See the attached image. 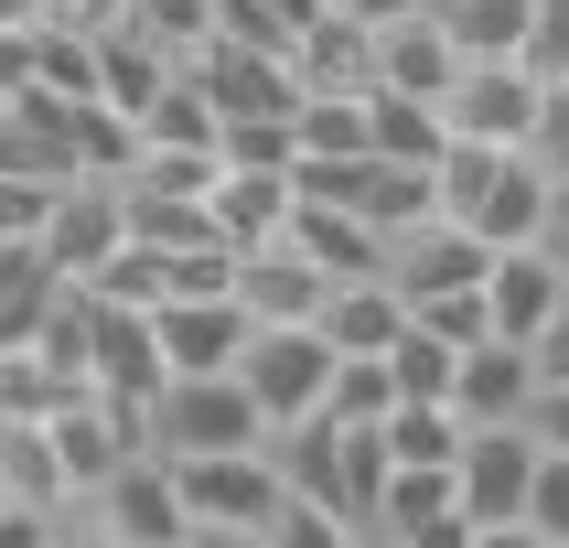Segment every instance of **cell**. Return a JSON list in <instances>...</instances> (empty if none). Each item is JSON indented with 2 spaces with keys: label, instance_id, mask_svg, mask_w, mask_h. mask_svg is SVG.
<instances>
[{
  "label": "cell",
  "instance_id": "obj_1",
  "mask_svg": "<svg viewBox=\"0 0 569 548\" xmlns=\"http://www.w3.org/2000/svg\"><path fill=\"white\" fill-rule=\"evenodd\" d=\"M172 495L193 516V548H280V527H290V484H280V462L258 441L183 451L172 462Z\"/></svg>",
  "mask_w": 569,
  "mask_h": 548
},
{
  "label": "cell",
  "instance_id": "obj_2",
  "mask_svg": "<svg viewBox=\"0 0 569 548\" xmlns=\"http://www.w3.org/2000/svg\"><path fill=\"white\" fill-rule=\"evenodd\" d=\"M269 419H258V398L237 387V366H216V377H161L151 409H140V441L161 451V462H183V451H237L258 441Z\"/></svg>",
  "mask_w": 569,
  "mask_h": 548
},
{
  "label": "cell",
  "instance_id": "obj_3",
  "mask_svg": "<svg viewBox=\"0 0 569 548\" xmlns=\"http://www.w3.org/2000/svg\"><path fill=\"white\" fill-rule=\"evenodd\" d=\"M527 474H538V441H527L516 419H473V430H462V451H451V484H462V527H473V548H516Z\"/></svg>",
  "mask_w": 569,
  "mask_h": 548
},
{
  "label": "cell",
  "instance_id": "obj_4",
  "mask_svg": "<svg viewBox=\"0 0 569 548\" xmlns=\"http://www.w3.org/2000/svg\"><path fill=\"white\" fill-rule=\"evenodd\" d=\"M441 129L451 140H483V151H527L538 129V64L527 54H462L441 87Z\"/></svg>",
  "mask_w": 569,
  "mask_h": 548
},
{
  "label": "cell",
  "instance_id": "obj_5",
  "mask_svg": "<svg viewBox=\"0 0 569 548\" xmlns=\"http://www.w3.org/2000/svg\"><path fill=\"white\" fill-rule=\"evenodd\" d=\"M483 258H495V248H483L473 226H451L441 205H419V216L387 226V258H377V269H387V290H398V301H430V290H473Z\"/></svg>",
  "mask_w": 569,
  "mask_h": 548
},
{
  "label": "cell",
  "instance_id": "obj_6",
  "mask_svg": "<svg viewBox=\"0 0 569 548\" xmlns=\"http://www.w3.org/2000/svg\"><path fill=\"white\" fill-rule=\"evenodd\" d=\"M119 237H129L119 172H54V205H43V226H32V248L54 258V280H87Z\"/></svg>",
  "mask_w": 569,
  "mask_h": 548
},
{
  "label": "cell",
  "instance_id": "obj_7",
  "mask_svg": "<svg viewBox=\"0 0 569 548\" xmlns=\"http://www.w3.org/2000/svg\"><path fill=\"white\" fill-rule=\"evenodd\" d=\"M183 76L216 97V119H290V97H301L280 43H237V32H204L183 54Z\"/></svg>",
  "mask_w": 569,
  "mask_h": 548
},
{
  "label": "cell",
  "instance_id": "obj_8",
  "mask_svg": "<svg viewBox=\"0 0 569 548\" xmlns=\"http://www.w3.org/2000/svg\"><path fill=\"white\" fill-rule=\"evenodd\" d=\"M322 366H333V345L312 322H248V345H237V387L258 398V419H301L322 398Z\"/></svg>",
  "mask_w": 569,
  "mask_h": 548
},
{
  "label": "cell",
  "instance_id": "obj_9",
  "mask_svg": "<svg viewBox=\"0 0 569 548\" xmlns=\"http://www.w3.org/2000/svg\"><path fill=\"white\" fill-rule=\"evenodd\" d=\"M151 345H161V377H216L248 345V312H237V290H161Z\"/></svg>",
  "mask_w": 569,
  "mask_h": 548
},
{
  "label": "cell",
  "instance_id": "obj_10",
  "mask_svg": "<svg viewBox=\"0 0 569 548\" xmlns=\"http://www.w3.org/2000/svg\"><path fill=\"white\" fill-rule=\"evenodd\" d=\"M483 333H506V345H538V322L569 301V269H559V248L548 237H527V248H495L483 258Z\"/></svg>",
  "mask_w": 569,
  "mask_h": 548
},
{
  "label": "cell",
  "instance_id": "obj_11",
  "mask_svg": "<svg viewBox=\"0 0 569 548\" xmlns=\"http://www.w3.org/2000/svg\"><path fill=\"white\" fill-rule=\"evenodd\" d=\"M548 226H559V172H548L538 151H506L495 183H483V205H473V237L483 248H527V237H548Z\"/></svg>",
  "mask_w": 569,
  "mask_h": 548
},
{
  "label": "cell",
  "instance_id": "obj_12",
  "mask_svg": "<svg viewBox=\"0 0 569 548\" xmlns=\"http://www.w3.org/2000/svg\"><path fill=\"white\" fill-rule=\"evenodd\" d=\"M322 269L290 237H258V248H237V312L248 322H312V301H322Z\"/></svg>",
  "mask_w": 569,
  "mask_h": 548
},
{
  "label": "cell",
  "instance_id": "obj_13",
  "mask_svg": "<svg viewBox=\"0 0 569 548\" xmlns=\"http://www.w3.org/2000/svg\"><path fill=\"white\" fill-rule=\"evenodd\" d=\"M527 387H538V355L506 345V333H473V345L451 355V409H462V430H473V419H516Z\"/></svg>",
  "mask_w": 569,
  "mask_h": 548
},
{
  "label": "cell",
  "instance_id": "obj_14",
  "mask_svg": "<svg viewBox=\"0 0 569 548\" xmlns=\"http://www.w3.org/2000/svg\"><path fill=\"white\" fill-rule=\"evenodd\" d=\"M280 237L301 258H312L322 280H366V269H377L387 258V237L366 216H355V205H312V193H290V216H280Z\"/></svg>",
  "mask_w": 569,
  "mask_h": 548
},
{
  "label": "cell",
  "instance_id": "obj_15",
  "mask_svg": "<svg viewBox=\"0 0 569 548\" xmlns=\"http://www.w3.org/2000/svg\"><path fill=\"white\" fill-rule=\"evenodd\" d=\"M398 322H409V301H398V290H387V269H366V280H333L312 301V333L333 355H387V333H398Z\"/></svg>",
  "mask_w": 569,
  "mask_h": 548
},
{
  "label": "cell",
  "instance_id": "obj_16",
  "mask_svg": "<svg viewBox=\"0 0 569 548\" xmlns=\"http://www.w3.org/2000/svg\"><path fill=\"white\" fill-rule=\"evenodd\" d=\"M280 54H290V87H377V32L345 11H312Z\"/></svg>",
  "mask_w": 569,
  "mask_h": 548
},
{
  "label": "cell",
  "instance_id": "obj_17",
  "mask_svg": "<svg viewBox=\"0 0 569 548\" xmlns=\"http://www.w3.org/2000/svg\"><path fill=\"white\" fill-rule=\"evenodd\" d=\"M204 216H216L226 248H258V237H280V216H290V172H237V161H216V183H204Z\"/></svg>",
  "mask_w": 569,
  "mask_h": 548
},
{
  "label": "cell",
  "instance_id": "obj_18",
  "mask_svg": "<svg viewBox=\"0 0 569 548\" xmlns=\"http://www.w3.org/2000/svg\"><path fill=\"white\" fill-rule=\"evenodd\" d=\"M172 64H183V54H161L151 32H129V22H108V32H97V97H108L119 119H140V108H151Z\"/></svg>",
  "mask_w": 569,
  "mask_h": 548
},
{
  "label": "cell",
  "instance_id": "obj_19",
  "mask_svg": "<svg viewBox=\"0 0 569 548\" xmlns=\"http://www.w3.org/2000/svg\"><path fill=\"white\" fill-rule=\"evenodd\" d=\"M441 97H398V87H366V151L377 161H409V172H430V151H441Z\"/></svg>",
  "mask_w": 569,
  "mask_h": 548
},
{
  "label": "cell",
  "instance_id": "obj_20",
  "mask_svg": "<svg viewBox=\"0 0 569 548\" xmlns=\"http://www.w3.org/2000/svg\"><path fill=\"white\" fill-rule=\"evenodd\" d=\"M0 495L32 506V516L64 506V462H54V441H43V409H32V419H0Z\"/></svg>",
  "mask_w": 569,
  "mask_h": 548
},
{
  "label": "cell",
  "instance_id": "obj_21",
  "mask_svg": "<svg viewBox=\"0 0 569 548\" xmlns=\"http://www.w3.org/2000/svg\"><path fill=\"white\" fill-rule=\"evenodd\" d=\"M54 258L32 248V237H0V345H32V322L54 312Z\"/></svg>",
  "mask_w": 569,
  "mask_h": 548
},
{
  "label": "cell",
  "instance_id": "obj_22",
  "mask_svg": "<svg viewBox=\"0 0 569 548\" xmlns=\"http://www.w3.org/2000/svg\"><path fill=\"white\" fill-rule=\"evenodd\" d=\"M451 54H527V0H430Z\"/></svg>",
  "mask_w": 569,
  "mask_h": 548
},
{
  "label": "cell",
  "instance_id": "obj_23",
  "mask_svg": "<svg viewBox=\"0 0 569 548\" xmlns=\"http://www.w3.org/2000/svg\"><path fill=\"white\" fill-rule=\"evenodd\" d=\"M32 97H54V108L97 97V43H87V32H54V22H32Z\"/></svg>",
  "mask_w": 569,
  "mask_h": 548
},
{
  "label": "cell",
  "instance_id": "obj_24",
  "mask_svg": "<svg viewBox=\"0 0 569 548\" xmlns=\"http://www.w3.org/2000/svg\"><path fill=\"white\" fill-rule=\"evenodd\" d=\"M451 333H430V322H398L387 333V377H398V398H451Z\"/></svg>",
  "mask_w": 569,
  "mask_h": 548
},
{
  "label": "cell",
  "instance_id": "obj_25",
  "mask_svg": "<svg viewBox=\"0 0 569 548\" xmlns=\"http://www.w3.org/2000/svg\"><path fill=\"white\" fill-rule=\"evenodd\" d=\"M387 398H398V377H387V355H333L322 366V419H387Z\"/></svg>",
  "mask_w": 569,
  "mask_h": 548
},
{
  "label": "cell",
  "instance_id": "obj_26",
  "mask_svg": "<svg viewBox=\"0 0 569 548\" xmlns=\"http://www.w3.org/2000/svg\"><path fill=\"white\" fill-rule=\"evenodd\" d=\"M516 548H569V451H538V474H527V516H516Z\"/></svg>",
  "mask_w": 569,
  "mask_h": 548
},
{
  "label": "cell",
  "instance_id": "obj_27",
  "mask_svg": "<svg viewBox=\"0 0 569 548\" xmlns=\"http://www.w3.org/2000/svg\"><path fill=\"white\" fill-rule=\"evenodd\" d=\"M129 32H151L161 54H193L216 32V0H129Z\"/></svg>",
  "mask_w": 569,
  "mask_h": 548
},
{
  "label": "cell",
  "instance_id": "obj_28",
  "mask_svg": "<svg viewBox=\"0 0 569 548\" xmlns=\"http://www.w3.org/2000/svg\"><path fill=\"white\" fill-rule=\"evenodd\" d=\"M216 161H237V172H290V119H216Z\"/></svg>",
  "mask_w": 569,
  "mask_h": 548
},
{
  "label": "cell",
  "instance_id": "obj_29",
  "mask_svg": "<svg viewBox=\"0 0 569 548\" xmlns=\"http://www.w3.org/2000/svg\"><path fill=\"white\" fill-rule=\"evenodd\" d=\"M527 151L548 172H569V76H538V129H527Z\"/></svg>",
  "mask_w": 569,
  "mask_h": 548
},
{
  "label": "cell",
  "instance_id": "obj_30",
  "mask_svg": "<svg viewBox=\"0 0 569 548\" xmlns=\"http://www.w3.org/2000/svg\"><path fill=\"white\" fill-rule=\"evenodd\" d=\"M527 64L569 76V0H527Z\"/></svg>",
  "mask_w": 569,
  "mask_h": 548
},
{
  "label": "cell",
  "instance_id": "obj_31",
  "mask_svg": "<svg viewBox=\"0 0 569 548\" xmlns=\"http://www.w3.org/2000/svg\"><path fill=\"white\" fill-rule=\"evenodd\" d=\"M54 205V172H0V237H32Z\"/></svg>",
  "mask_w": 569,
  "mask_h": 548
},
{
  "label": "cell",
  "instance_id": "obj_32",
  "mask_svg": "<svg viewBox=\"0 0 569 548\" xmlns=\"http://www.w3.org/2000/svg\"><path fill=\"white\" fill-rule=\"evenodd\" d=\"M409 322H430V333H451V345H473V333H483V290H430V301H409Z\"/></svg>",
  "mask_w": 569,
  "mask_h": 548
},
{
  "label": "cell",
  "instance_id": "obj_33",
  "mask_svg": "<svg viewBox=\"0 0 569 548\" xmlns=\"http://www.w3.org/2000/svg\"><path fill=\"white\" fill-rule=\"evenodd\" d=\"M32 22H54V32H108V22H129V0H43V11H32Z\"/></svg>",
  "mask_w": 569,
  "mask_h": 548
},
{
  "label": "cell",
  "instance_id": "obj_34",
  "mask_svg": "<svg viewBox=\"0 0 569 548\" xmlns=\"http://www.w3.org/2000/svg\"><path fill=\"white\" fill-rule=\"evenodd\" d=\"M527 355H538V377H569V301L538 322V345H527Z\"/></svg>",
  "mask_w": 569,
  "mask_h": 548
},
{
  "label": "cell",
  "instance_id": "obj_35",
  "mask_svg": "<svg viewBox=\"0 0 569 548\" xmlns=\"http://www.w3.org/2000/svg\"><path fill=\"white\" fill-rule=\"evenodd\" d=\"M333 11H345V22H366V32H377V22H398V11H419V0H333Z\"/></svg>",
  "mask_w": 569,
  "mask_h": 548
},
{
  "label": "cell",
  "instance_id": "obj_36",
  "mask_svg": "<svg viewBox=\"0 0 569 548\" xmlns=\"http://www.w3.org/2000/svg\"><path fill=\"white\" fill-rule=\"evenodd\" d=\"M548 248H559V269H569V216H559V226H548Z\"/></svg>",
  "mask_w": 569,
  "mask_h": 548
},
{
  "label": "cell",
  "instance_id": "obj_37",
  "mask_svg": "<svg viewBox=\"0 0 569 548\" xmlns=\"http://www.w3.org/2000/svg\"><path fill=\"white\" fill-rule=\"evenodd\" d=\"M0 516H11V495H0Z\"/></svg>",
  "mask_w": 569,
  "mask_h": 548
}]
</instances>
